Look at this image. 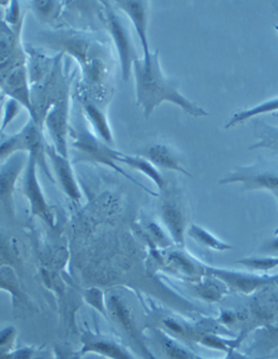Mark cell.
Segmentation results:
<instances>
[{
	"label": "cell",
	"mask_w": 278,
	"mask_h": 359,
	"mask_svg": "<svg viewBox=\"0 0 278 359\" xmlns=\"http://www.w3.org/2000/svg\"><path fill=\"white\" fill-rule=\"evenodd\" d=\"M133 76L135 80L136 104L141 108L146 119H149L153 111L163 102L176 104L177 107L191 117L208 116L206 110L179 92V81L165 76L160 63L159 49L151 51V56L135 60Z\"/></svg>",
	"instance_id": "obj_1"
},
{
	"label": "cell",
	"mask_w": 278,
	"mask_h": 359,
	"mask_svg": "<svg viewBox=\"0 0 278 359\" xmlns=\"http://www.w3.org/2000/svg\"><path fill=\"white\" fill-rule=\"evenodd\" d=\"M47 141L44 130L29 117L25 126L13 135L6 136L0 141V161H5L15 153L33 154L36 157L39 169L55 182L53 173L49 170L46 155Z\"/></svg>",
	"instance_id": "obj_2"
},
{
	"label": "cell",
	"mask_w": 278,
	"mask_h": 359,
	"mask_svg": "<svg viewBox=\"0 0 278 359\" xmlns=\"http://www.w3.org/2000/svg\"><path fill=\"white\" fill-rule=\"evenodd\" d=\"M70 137L72 139L73 149H76V151L86 156L88 159L110 168L112 170L130 180L131 182L135 183L138 187H143L146 192L155 195L153 191L143 187L141 183L128 175L123 168L120 167L119 163H118L120 151L112 149L109 144H106V142L99 139L96 134L92 133L86 124L80 122L76 126H71Z\"/></svg>",
	"instance_id": "obj_3"
},
{
	"label": "cell",
	"mask_w": 278,
	"mask_h": 359,
	"mask_svg": "<svg viewBox=\"0 0 278 359\" xmlns=\"http://www.w3.org/2000/svg\"><path fill=\"white\" fill-rule=\"evenodd\" d=\"M240 183L244 191H269L278 202V163L259 159L253 165L236 168L218 181V184Z\"/></svg>",
	"instance_id": "obj_4"
},
{
	"label": "cell",
	"mask_w": 278,
	"mask_h": 359,
	"mask_svg": "<svg viewBox=\"0 0 278 359\" xmlns=\"http://www.w3.org/2000/svg\"><path fill=\"white\" fill-rule=\"evenodd\" d=\"M151 255L160 269L187 283H196L207 276V265L181 248L151 250Z\"/></svg>",
	"instance_id": "obj_5"
},
{
	"label": "cell",
	"mask_w": 278,
	"mask_h": 359,
	"mask_svg": "<svg viewBox=\"0 0 278 359\" xmlns=\"http://www.w3.org/2000/svg\"><path fill=\"white\" fill-rule=\"evenodd\" d=\"M106 15V27L118 51L122 80L127 82L133 74V65L139 58L134 44L131 31L125 20L116 13V7L108 1H102Z\"/></svg>",
	"instance_id": "obj_6"
},
{
	"label": "cell",
	"mask_w": 278,
	"mask_h": 359,
	"mask_svg": "<svg viewBox=\"0 0 278 359\" xmlns=\"http://www.w3.org/2000/svg\"><path fill=\"white\" fill-rule=\"evenodd\" d=\"M36 157L33 154H29L27 167L23 172L22 192L29 203V212L32 216L41 219L44 224L50 228L56 226V215L48 204L44 191L41 189L37 175Z\"/></svg>",
	"instance_id": "obj_7"
},
{
	"label": "cell",
	"mask_w": 278,
	"mask_h": 359,
	"mask_svg": "<svg viewBox=\"0 0 278 359\" xmlns=\"http://www.w3.org/2000/svg\"><path fill=\"white\" fill-rule=\"evenodd\" d=\"M160 204L159 214L169 236L176 248H185V234L187 233V212L183 198L176 192L167 187Z\"/></svg>",
	"instance_id": "obj_8"
},
{
	"label": "cell",
	"mask_w": 278,
	"mask_h": 359,
	"mask_svg": "<svg viewBox=\"0 0 278 359\" xmlns=\"http://www.w3.org/2000/svg\"><path fill=\"white\" fill-rule=\"evenodd\" d=\"M70 126V95H67L53 104L43 121V130H46L51 145L64 157H69Z\"/></svg>",
	"instance_id": "obj_9"
},
{
	"label": "cell",
	"mask_w": 278,
	"mask_h": 359,
	"mask_svg": "<svg viewBox=\"0 0 278 359\" xmlns=\"http://www.w3.org/2000/svg\"><path fill=\"white\" fill-rule=\"evenodd\" d=\"M81 346L78 355H97L106 359H137L127 345L116 337L104 334L99 331L84 329L81 332Z\"/></svg>",
	"instance_id": "obj_10"
},
{
	"label": "cell",
	"mask_w": 278,
	"mask_h": 359,
	"mask_svg": "<svg viewBox=\"0 0 278 359\" xmlns=\"http://www.w3.org/2000/svg\"><path fill=\"white\" fill-rule=\"evenodd\" d=\"M207 274L222 280L230 287V291L244 295H252L266 285H278V273L272 276L267 273L256 274L207 266Z\"/></svg>",
	"instance_id": "obj_11"
},
{
	"label": "cell",
	"mask_w": 278,
	"mask_h": 359,
	"mask_svg": "<svg viewBox=\"0 0 278 359\" xmlns=\"http://www.w3.org/2000/svg\"><path fill=\"white\" fill-rule=\"evenodd\" d=\"M29 155L15 153L0 167V205L10 217H15V191L20 177L25 172Z\"/></svg>",
	"instance_id": "obj_12"
},
{
	"label": "cell",
	"mask_w": 278,
	"mask_h": 359,
	"mask_svg": "<svg viewBox=\"0 0 278 359\" xmlns=\"http://www.w3.org/2000/svg\"><path fill=\"white\" fill-rule=\"evenodd\" d=\"M247 307L256 330L278 320V285H266L250 295Z\"/></svg>",
	"instance_id": "obj_13"
},
{
	"label": "cell",
	"mask_w": 278,
	"mask_h": 359,
	"mask_svg": "<svg viewBox=\"0 0 278 359\" xmlns=\"http://www.w3.org/2000/svg\"><path fill=\"white\" fill-rule=\"evenodd\" d=\"M46 155L50 161L53 172L56 175L59 184L63 192L74 203H78L82 198V191L76 180V172L73 169L69 157L59 154L50 143L47 142Z\"/></svg>",
	"instance_id": "obj_14"
},
{
	"label": "cell",
	"mask_w": 278,
	"mask_h": 359,
	"mask_svg": "<svg viewBox=\"0 0 278 359\" xmlns=\"http://www.w3.org/2000/svg\"><path fill=\"white\" fill-rule=\"evenodd\" d=\"M114 7L121 10L127 15L132 25L135 29L136 34L141 41L143 47V57L151 56V44L148 39V3L141 0H119L114 3Z\"/></svg>",
	"instance_id": "obj_15"
},
{
	"label": "cell",
	"mask_w": 278,
	"mask_h": 359,
	"mask_svg": "<svg viewBox=\"0 0 278 359\" xmlns=\"http://www.w3.org/2000/svg\"><path fill=\"white\" fill-rule=\"evenodd\" d=\"M143 157L151 161L158 169L174 171V172L183 173L190 177V173L185 169L184 165H181L179 154L167 144L155 143L148 146L144 151Z\"/></svg>",
	"instance_id": "obj_16"
},
{
	"label": "cell",
	"mask_w": 278,
	"mask_h": 359,
	"mask_svg": "<svg viewBox=\"0 0 278 359\" xmlns=\"http://www.w3.org/2000/svg\"><path fill=\"white\" fill-rule=\"evenodd\" d=\"M187 287L196 299L209 304L218 303L230 292L222 280L211 274H207L196 283H187Z\"/></svg>",
	"instance_id": "obj_17"
},
{
	"label": "cell",
	"mask_w": 278,
	"mask_h": 359,
	"mask_svg": "<svg viewBox=\"0 0 278 359\" xmlns=\"http://www.w3.org/2000/svg\"><path fill=\"white\" fill-rule=\"evenodd\" d=\"M151 337L167 359H204L187 348L185 343L175 339L163 329L151 328Z\"/></svg>",
	"instance_id": "obj_18"
},
{
	"label": "cell",
	"mask_w": 278,
	"mask_h": 359,
	"mask_svg": "<svg viewBox=\"0 0 278 359\" xmlns=\"http://www.w3.org/2000/svg\"><path fill=\"white\" fill-rule=\"evenodd\" d=\"M106 309H108V318L114 321V323L130 337L136 339L137 330H136L135 319L127 304L120 295L112 293L109 297H106Z\"/></svg>",
	"instance_id": "obj_19"
},
{
	"label": "cell",
	"mask_w": 278,
	"mask_h": 359,
	"mask_svg": "<svg viewBox=\"0 0 278 359\" xmlns=\"http://www.w3.org/2000/svg\"><path fill=\"white\" fill-rule=\"evenodd\" d=\"M118 163H124L127 167L141 172V175H146L148 179H151L155 183L160 193H163L167 189V182L165 175L160 172L159 169L143 156L128 155V154L120 151Z\"/></svg>",
	"instance_id": "obj_20"
},
{
	"label": "cell",
	"mask_w": 278,
	"mask_h": 359,
	"mask_svg": "<svg viewBox=\"0 0 278 359\" xmlns=\"http://www.w3.org/2000/svg\"><path fill=\"white\" fill-rule=\"evenodd\" d=\"M82 104L86 119L92 126L95 134L110 146L113 145V133H112L111 126L106 112L96 102L90 100H85Z\"/></svg>",
	"instance_id": "obj_21"
},
{
	"label": "cell",
	"mask_w": 278,
	"mask_h": 359,
	"mask_svg": "<svg viewBox=\"0 0 278 359\" xmlns=\"http://www.w3.org/2000/svg\"><path fill=\"white\" fill-rule=\"evenodd\" d=\"M22 27L13 29L5 20V8H0V65L11 58L15 51L22 46L21 43Z\"/></svg>",
	"instance_id": "obj_22"
},
{
	"label": "cell",
	"mask_w": 278,
	"mask_h": 359,
	"mask_svg": "<svg viewBox=\"0 0 278 359\" xmlns=\"http://www.w3.org/2000/svg\"><path fill=\"white\" fill-rule=\"evenodd\" d=\"M253 134L256 143L252 144L249 149H267L278 154V128L266 123L263 120L253 121Z\"/></svg>",
	"instance_id": "obj_23"
},
{
	"label": "cell",
	"mask_w": 278,
	"mask_h": 359,
	"mask_svg": "<svg viewBox=\"0 0 278 359\" xmlns=\"http://www.w3.org/2000/svg\"><path fill=\"white\" fill-rule=\"evenodd\" d=\"M251 348L260 353H272L278 348V320L258 328L253 332Z\"/></svg>",
	"instance_id": "obj_24"
},
{
	"label": "cell",
	"mask_w": 278,
	"mask_h": 359,
	"mask_svg": "<svg viewBox=\"0 0 278 359\" xmlns=\"http://www.w3.org/2000/svg\"><path fill=\"white\" fill-rule=\"evenodd\" d=\"M278 111V97L272 98V100H266L261 104H256L254 107L249 109L240 110V111L235 112L230 119L225 123V129H230L242 122L248 121L252 118L258 117L264 114H271V112Z\"/></svg>",
	"instance_id": "obj_25"
},
{
	"label": "cell",
	"mask_w": 278,
	"mask_h": 359,
	"mask_svg": "<svg viewBox=\"0 0 278 359\" xmlns=\"http://www.w3.org/2000/svg\"><path fill=\"white\" fill-rule=\"evenodd\" d=\"M187 236L196 241L199 245L204 246V248H210L216 252H226V250H232L234 248L232 245L216 238V236H213L211 232L198 224H191L187 229Z\"/></svg>",
	"instance_id": "obj_26"
},
{
	"label": "cell",
	"mask_w": 278,
	"mask_h": 359,
	"mask_svg": "<svg viewBox=\"0 0 278 359\" xmlns=\"http://www.w3.org/2000/svg\"><path fill=\"white\" fill-rule=\"evenodd\" d=\"M29 7L41 22L53 23L60 17L63 4L55 0H36L31 1Z\"/></svg>",
	"instance_id": "obj_27"
},
{
	"label": "cell",
	"mask_w": 278,
	"mask_h": 359,
	"mask_svg": "<svg viewBox=\"0 0 278 359\" xmlns=\"http://www.w3.org/2000/svg\"><path fill=\"white\" fill-rule=\"evenodd\" d=\"M145 233L151 242V248H158V250H169L175 246L171 236L165 232L162 226L158 224L157 221H148L145 224Z\"/></svg>",
	"instance_id": "obj_28"
},
{
	"label": "cell",
	"mask_w": 278,
	"mask_h": 359,
	"mask_svg": "<svg viewBox=\"0 0 278 359\" xmlns=\"http://www.w3.org/2000/svg\"><path fill=\"white\" fill-rule=\"evenodd\" d=\"M83 297L88 306L97 311L98 313L108 318V309H106V295L104 290L99 287H90L83 291Z\"/></svg>",
	"instance_id": "obj_29"
},
{
	"label": "cell",
	"mask_w": 278,
	"mask_h": 359,
	"mask_svg": "<svg viewBox=\"0 0 278 359\" xmlns=\"http://www.w3.org/2000/svg\"><path fill=\"white\" fill-rule=\"evenodd\" d=\"M237 264L248 268L251 271L269 272L278 267V255L264 257H248L238 260Z\"/></svg>",
	"instance_id": "obj_30"
},
{
	"label": "cell",
	"mask_w": 278,
	"mask_h": 359,
	"mask_svg": "<svg viewBox=\"0 0 278 359\" xmlns=\"http://www.w3.org/2000/svg\"><path fill=\"white\" fill-rule=\"evenodd\" d=\"M22 109V104L13 98H8L6 102H4L3 117H1V123H0V136L3 135L9 124L19 116Z\"/></svg>",
	"instance_id": "obj_31"
},
{
	"label": "cell",
	"mask_w": 278,
	"mask_h": 359,
	"mask_svg": "<svg viewBox=\"0 0 278 359\" xmlns=\"http://www.w3.org/2000/svg\"><path fill=\"white\" fill-rule=\"evenodd\" d=\"M5 20L7 25L13 29L22 27L25 15L21 11V5L18 0L10 1L9 5L5 8Z\"/></svg>",
	"instance_id": "obj_32"
},
{
	"label": "cell",
	"mask_w": 278,
	"mask_h": 359,
	"mask_svg": "<svg viewBox=\"0 0 278 359\" xmlns=\"http://www.w3.org/2000/svg\"><path fill=\"white\" fill-rule=\"evenodd\" d=\"M18 330L15 325H7L0 330V350L13 351L15 348Z\"/></svg>",
	"instance_id": "obj_33"
},
{
	"label": "cell",
	"mask_w": 278,
	"mask_h": 359,
	"mask_svg": "<svg viewBox=\"0 0 278 359\" xmlns=\"http://www.w3.org/2000/svg\"><path fill=\"white\" fill-rule=\"evenodd\" d=\"M36 354V347L23 346L13 351L0 350V359H33Z\"/></svg>",
	"instance_id": "obj_34"
},
{
	"label": "cell",
	"mask_w": 278,
	"mask_h": 359,
	"mask_svg": "<svg viewBox=\"0 0 278 359\" xmlns=\"http://www.w3.org/2000/svg\"><path fill=\"white\" fill-rule=\"evenodd\" d=\"M260 252H261L262 254H265V255H278V236L270 240L269 242H266L265 244L260 248Z\"/></svg>",
	"instance_id": "obj_35"
},
{
	"label": "cell",
	"mask_w": 278,
	"mask_h": 359,
	"mask_svg": "<svg viewBox=\"0 0 278 359\" xmlns=\"http://www.w3.org/2000/svg\"><path fill=\"white\" fill-rule=\"evenodd\" d=\"M218 359H256L252 357L248 356V355L242 354V353L237 352V350L230 351L226 354L224 358Z\"/></svg>",
	"instance_id": "obj_36"
},
{
	"label": "cell",
	"mask_w": 278,
	"mask_h": 359,
	"mask_svg": "<svg viewBox=\"0 0 278 359\" xmlns=\"http://www.w3.org/2000/svg\"><path fill=\"white\" fill-rule=\"evenodd\" d=\"M141 351H143V353L145 354V356L147 357V359H155V357L147 350V347L144 344H141Z\"/></svg>",
	"instance_id": "obj_37"
},
{
	"label": "cell",
	"mask_w": 278,
	"mask_h": 359,
	"mask_svg": "<svg viewBox=\"0 0 278 359\" xmlns=\"http://www.w3.org/2000/svg\"><path fill=\"white\" fill-rule=\"evenodd\" d=\"M10 1H7V0H0V8H6L8 5H9Z\"/></svg>",
	"instance_id": "obj_38"
},
{
	"label": "cell",
	"mask_w": 278,
	"mask_h": 359,
	"mask_svg": "<svg viewBox=\"0 0 278 359\" xmlns=\"http://www.w3.org/2000/svg\"><path fill=\"white\" fill-rule=\"evenodd\" d=\"M3 108H4V102H0V123H1V117H3Z\"/></svg>",
	"instance_id": "obj_39"
},
{
	"label": "cell",
	"mask_w": 278,
	"mask_h": 359,
	"mask_svg": "<svg viewBox=\"0 0 278 359\" xmlns=\"http://www.w3.org/2000/svg\"><path fill=\"white\" fill-rule=\"evenodd\" d=\"M33 359H46L45 357H41V356H35Z\"/></svg>",
	"instance_id": "obj_40"
},
{
	"label": "cell",
	"mask_w": 278,
	"mask_h": 359,
	"mask_svg": "<svg viewBox=\"0 0 278 359\" xmlns=\"http://www.w3.org/2000/svg\"><path fill=\"white\" fill-rule=\"evenodd\" d=\"M274 234H275V236H278V226L276 228V230L274 231Z\"/></svg>",
	"instance_id": "obj_41"
},
{
	"label": "cell",
	"mask_w": 278,
	"mask_h": 359,
	"mask_svg": "<svg viewBox=\"0 0 278 359\" xmlns=\"http://www.w3.org/2000/svg\"><path fill=\"white\" fill-rule=\"evenodd\" d=\"M275 29H276V31H277V32H278V25H276V27H275Z\"/></svg>",
	"instance_id": "obj_42"
},
{
	"label": "cell",
	"mask_w": 278,
	"mask_h": 359,
	"mask_svg": "<svg viewBox=\"0 0 278 359\" xmlns=\"http://www.w3.org/2000/svg\"><path fill=\"white\" fill-rule=\"evenodd\" d=\"M276 10H277V11H278V7H277V6H276Z\"/></svg>",
	"instance_id": "obj_43"
}]
</instances>
